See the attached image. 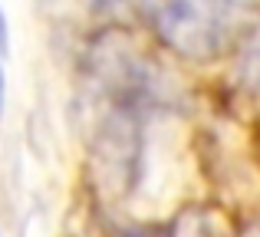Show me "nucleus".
I'll return each instance as SVG.
<instances>
[{"label":"nucleus","mask_w":260,"mask_h":237,"mask_svg":"<svg viewBox=\"0 0 260 237\" xmlns=\"http://www.w3.org/2000/svg\"><path fill=\"white\" fill-rule=\"evenodd\" d=\"M155 33L172 53L208 63L228 53L237 37V0H161Z\"/></svg>","instance_id":"obj_1"},{"label":"nucleus","mask_w":260,"mask_h":237,"mask_svg":"<svg viewBox=\"0 0 260 237\" xmlns=\"http://www.w3.org/2000/svg\"><path fill=\"white\" fill-rule=\"evenodd\" d=\"M122 237H175L168 224H132L122 231Z\"/></svg>","instance_id":"obj_2"},{"label":"nucleus","mask_w":260,"mask_h":237,"mask_svg":"<svg viewBox=\"0 0 260 237\" xmlns=\"http://www.w3.org/2000/svg\"><path fill=\"white\" fill-rule=\"evenodd\" d=\"M7 46H10V26H7L4 7H0V53H7Z\"/></svg>","instance_id":"obj_3"},{"label":"nucleus","mask_w":260,"mask_h":237,"mask_svg":"<svg viewBox=\"0 0 260 237\" xmlns=\"http://www.w3.org/2000/svg\"><path fill=\"white\" fill-rule=\"evenodd\" d=\"M4 99H7V79H4V66H0V116H4Z\"/></svg>","instance_id":"obj_4"}]
</instances>
